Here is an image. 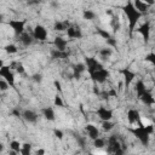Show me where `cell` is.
Segmentation results:
<instances>
[{"instance_id":"25","label":"cell","mask_w":155,"mask_h":155,"mask_svg":"<svg viewBox=\"0 0 155 155\" xmlns=\"http://www.w3.org/2000/svg\"><path fill=\"white\" fill-rule=\"evenodd\" d=\"M10 149H11L12 151H15L16 154L21 153V149H22L21 143L17 142V140H12V142H10Z\"/></svg>"},{"instance_id":"42","label":"cell","mask_w":155,"mask_h":155,"mask_svg":"<svg viewBox=\"0 0 155 155\" xmlns=\"http://www.w3.org/2000/svg\"><path fill=\"white\" fill-rule=\"evenodd\" d=\"M16 67H17L16 69H17V71H18V73H21V74H22V73H24V68H23V65H22L21 63H19V64H16Z\"/></svg>"},{"instance_id":"44","label":"cell","mask_w":155,"mask_h":155,"mask_svg":"<svg viewBox=\"0 0 155 155\" xmlns=\"http://www.w3.org/2000/svg\"><path fill=\"white\" fill-rule=\"evenodd\" d=\"M108 96H109V97H115V96H116V91H115V90L108 91Z\"/></svg>"},{"instance_id":"28","label":"cell","mask_w":155,"mask_h":155,"mask_svg":"<svg viewBox=\"0 0 155 155\" xmlns=\"http://www.w3.org/2000/svg\"><path fill=\"white\" fill-rule=\"evenodd\" d=\"M113 127H114V124L110 122V120L102 121V128H103L104 131H110V130H113Z\"/></svg>"},{"instance_id":"22","label":"cell","mask_w":155,"mask_h":155,"mask_svg":"<svg viewBox=\"0 0 155 155\" xmlns=\"http://www.w3.org/2000/svg\"><path fill=\"white\" fill-rule=\"evenodd\" d=\"M70 27V23L68 21H64V22H56L54 25H53V29L54 30H58V31H63V30H67L68 28Z\"/></svg>"},{"instance_id":"30","label":"cell","mask_w":155,"mask_h":155,"mask_svg":"<svg viewBox=\"0 0 155 155\" xmlns=\"http://www.w3.org/2000/svg\"><path fill=\"white\" fill-rule=\"evenodd\" d=\"M93 145L96 147V148H103L104 145H105V142H104V139L103 138H96V139H93Z\"/></svg>"},{"instance_id":"15","label":"cell","mask_w":155,"mask_h":155,"mask_svg":"<svg viewBox=\"0 0 155 155\" xmlns=\"http://www.w3.org/2000/svg\"><path fill=\"white\" fill-rule=\"evenodd\" d=\"M53 45L57 50L59 51H65L67 50V45H68V41L65 39H63L62 36H56L54 40H53Z\"/></svg>"},{"instance_id":"40","label":"cell","mask_w":155,"mask_h":155,"mask_svg":"<svg viewBox=\"0 0 155 155\" xmlns=\"http://www.w3.org/2000/svg\"><path fill=\"white\" fill-rule=\"evenodd\" d=\"M33 79H34V81H36V82H41L42 76H41L40 74H34V75H33Z\"/></svg>"},{"instance_id":"38","label":"cell","mask_w":155,"mask_h":155,"mask_svg":"<svg viewBox=\"0 0 155 155\" xmlns=\"http://www.w3.org/2000/svg\"><path fill=\"white\" fill-rule=\"evenodd\" d=\"M107 44H108L109 46L115 47V46H116V40H115L114 38H109V39H107Z\"/></svg>"},{"instance_id":"5","label":"cell","mask_w":155,"mask_h":155,"mask_svg":"<svg viewBox=\"0 0 155 155\" xmlns=\"http://www.w3.org/2000/svg\"><path fill=\"white\" fill-rule=\"evenodd\" d=\"M109 75H110V73H109L107 69H104V68H102V69H99V70H97V71L90 74L92 81L96 82V84H103V82L109 78Z\"/></svg>"},{"instance_id":"7","label":"cell","mask_w":155,"mask_h":155,"mask_svg":"<svg viewBox=\"0 0 155 155\" xmlns=\"http://www.w3.org/2000/svg\"><path fill=\"white\" fill-rule=\"evenodd\" d=\"M24 24H25V22L24 21H19V19H11V21H8V25L12 28L13 33L16 35H18V36L24 33Z\"/></svg>"},{"instance_id":"1","label":"cell","mask_w":155,"mask_h":155,"mask_svg":"<svg viewBox=\"0 0 155 155\" xmlns=\"http://www.w3.org/2000/svg\"><path fill=\"white\" fill-rule=\"evenodd\" d=\"M122 10H124V13L126 15V17H127V19H128L130 36H132V34H133V31H134V29H136V25H137L138 21L142 18L143 13L139 12V11L134 7V5H133L132 1H128V2L122 7Z\"/></svg>"},{"instance_id":"12","label":"cell","mask_w":155,"mask_h":155,"mask_svg":"<svg viewBox=\"0 0 155 155\" xmlns=\"http://www.w3.org/2000/svg\"><path fill=\"white\" fill-rule=\"evenodd\" d=\"M97 115L102 121H105V120H110L113 117V111L110 109H107L105 107H99L97 109Z\"/></svg>"},{"instance_id":"3","label":"cell","mask_w":155,"mask_h":155,"mask_svg":"<svg viewBox=\"0 0 155 155\" xmlns=\"http://www.w3.org/2000/svg\"><path fill=\"white\" fill-rule=\"evenodd\" d=\"M107 150H108V153H114V154H117V155L124 153V150L121 149V144L117 140L116 134H113L108 138V149Z\"/></svg>"},{"instance_id":"13","label":"cell","mask_w":155,"mask_h":155,"mask_svg":"<svg viewBox=\"0 0 155 155\" xmlns=\"http://www.w3.org/2000/svg\"><path fill=\"white\" fill-rule=\"evenodd\" d=\"M138 98H139V99H140L145 105H153V104L155 103V98L153 97V94H151L148 90H145V91H144V92H143Z\"/></svg>"},{"instance_id":"8","label":"cell","mask_w":155,"mask_h":155,"mask_svg":"<svg viewBox=\"0 0 155 155\" xmlns=\"http://www.w3.org/2000/svg\"><path fill=\"white\" fill-rule=\"evenodd\" d=\"M33 36L36 40H39V41H45L47 39V30H46V28L44 25H41V24L35 25V28L33 30Z\"/></svg>"},{"instance_id":"26","label":"cell","mask_w":155,"mask_h":155,"mask_svg":"<svg viewBox=\"0 0 155 155\" xmlns=\"http://www.w3.org/2000/svg\"><path fill=\"white\" fill-rule=\"evenodd\" d=\"M111 53H113V51H111V48H109V47L101 48V51H99V54H101L103 58H108V57H110Z\"/></svg>"},{"instance_id":"39","label":"cell","mask_w":155,"mask_h":155,"mask_svg":"<svg viewBox=\"0 0 155 155\" xmlns=\"http://www.w3.org/2000/svg\"><path fill=\"white\" fill-rule=\"evenodd\" d=\"M40 2H41V0H27V4H28L29 6L38 5V4H40Z\"/></svg>"},{"instance_id":"36","label":"cell","mask_w":155,"mask_h":155,"mask_svg":"<svg viewBox=\"0 0 155 155\" xmlns=\"http://www.w3.org/2000/svg\"><path fill=\"white\" fill-rule=\"evenodd\" d=\"M8 82L5 80V79H1L0 80V88H1V91H5V90H7L8 88Z\"/></svg>"},{"instance_id":"31","label":"cell","mask_w":155,"mask_h":155,"mask_svg":"<svg viewBox=\"0 0 155 155\" xmlns=\"http://www.w3.org/2000/svg\"><path fill=\"white\" fill-rule=\"evenodd\" d=\"M75 138H76L78 145H80L81 148H84V147L86 145V139H85V137H82V136H80V134H76Z\"/></svg>"},{"instance_id":"34","label":"cell","mask_w":155,"mask_h":155,"mask_svg":"<svg viewBox=\"0 0 155 155\" xmlns=\"http://www.w3.org/2000/svg\"><path fill=\"white\" fill-rule=\"evenodd\" d=\"M145 61H148V62H150L154 67H155V53H148L147 56H145Z\"/></svg>"},{"instance_id":"27","label":"cell","mask_w":155,"mask_h":155,"mask_svg":"<svg viewBox=\"0 0 155 155\" xmlns=\"http://www.w3.org/2000/svg\"><path fill=\"white\" fill-rule=\"evenodd\" d=\"M97 33H98V35H101L103 39H109V38H111V35H110V33L109 31H107L105 29H102V28H97Z\"/></svg>"},{"instance_id":"6","label":"cell","mask_w":155,"mask_h":155,"mask_svg":"<svg viewBox=\"0 0 155 155\" xmlns=\"http://www.w3.org/2000/svg\"><path fill=\"white\" fill-rule=\"evenodd\" d=\"M0 76L2 79H5L11 87H15V75H13V73H12V70H11L10 67L2 65L0 68Z\"/></svg>"},{"instance_id":"41","label":"cell","mask_w":155,"mask_h":155,"mask_svg":"<svg viewBox=\"0 0 155 155\" xmlns=\"http://www.w3.org/2000/svg\"><path fill=\"white\" fill-rule=\"evenodd\" d=\"M54 136H56L57 138L62 139V138H63V132H62V131H59V130H56V131H54Z\"/></svg>"},{"instance_id":"11","label":"cell","mask_w":155,"mask_h":155,"mask_svg":"<svg viewBox=\"0 0 155 155\" xmlns=\"http://www.w3.org/2000/svg\"><path fill=\"white\" fill-rule=\"evenodd\" d=\"M67 34L71 39H81L82 38V33H81L80 27L75 25V24H70V27L67 29Z\"/></svg>"},{"instance_id":"45","label":"cell","mask_w":155,"mask_h":155,"mask_svg":"<svg viewBox=\"0 0 155 155\" xmlns=\"http://www.w3.org/2000/svg\"><path fill=\"white\" fill-rule=\"evenodd\" d=\"M143 1H144V2H147V4H148V5H150V6H151V5L155 2L154 0H143Z\"/></svg>"},{"instance_id":"17","label":"cell","mask_w":155,"mask_h":155,"mask_svg":"<svg viewBox=\"0 0 155 155\" xmlns=\"http://www.w3.org/2000/svg\"><path fill=\"white\" fill-rule=\"evenodd\" d=\"M139 119H140V116H139V111L138 110L130 109L127 111V120H128L130 124H136V122L139 121Z\"/></svg>"},{"instance_id":"24","label":"cell","mask_w":155,"mask_h":155,"mask_svg":"<svg viewBox=\"0 0 155 155\" xmlns=\"http://www.w3.org/2000/svg\"><path fill=\"white\" fill-rule=\"evenodd\" d=\"M134 90H136V92H137V97H139L147 88H145V85H144V82L142 81V80H139V81H137L136 82V86H134Z\"/></svg>"},{"instance_id":"2","label":"cell","mask_w":155,"mask_h":155,"mask_svg":"<svg viewBox=\"0 0 155 155\" xmlns=\"http://www.w3.org/2000/svg\"><path fill=\"white\" fill-rule=\"evenodd\" d=\"M131 132L134 134V137H136L143 145H148L149 138H150V133H149V131L147 130L145 126L140 125V126H138V127H136V128H132Z\"/></svg>"},{"instance_id":"29","label":"cell","mask_w":155,"mask_h":155,"mask_svg":"<svg viewBox=\"0 0 155 155\" xmlns=\"http://www.w3.org/2000/svg\"><path fill=\"white\" fill-rule=\"evenodd\" d=\"M82 16H84V18L87 19V21H91V19H93V18L96 17L94 12H92V11H90V10H85L84 13H82Z\"/></svg>"},{"instance_id":"23","label":"cell","mask_w":155,"mask_h":155,"mask_svg":"<svg viewBox=\"0 0 155 155\" xmlns=\"http://www.w3.org/2000/svg\"><path fill=\"white\" fill-rule=\"evenodd\" d=\"M51 56L52 58H56V59H62V58H67L69 56V53L67 51H59L57 48H54L52 52H51Z\"/></svg>"},{"instance_id":"14","label":"cell","mask_w":155,"mask_h":155,"mask_svg":"<svg viewBox=\"0 0 155 155\" xmlns=\"http://www.w3.org/2000/svg\"><path fill=\"white\" fill-rule=\"evenodd\" d=\"M22 117H23L27 122L34 124V122H36V120H38V114H36L35 111H33V110L27 109V110H24V111L22 113Z\"/></svg>"},{"instance_id":"33","label":"cell","mask_w":155,"mask_h":155,"mask_svg":"<svg viewBox=\"0 0 155 155\" xmlns=\"http://www.w3.org/2000/svg\"><path fill=\"white\" fill-rule=\"evenodd\" d=\"M5 51L7 52V53H16L17 51H18V48L15 46V45H7V46H5Z\"/></svg>"},{"instance_id":"16","label":"cell","mask_w":155,"mask_h":155,"mask_svg":"<svg viewBox=\"0 0 155 155\" xmlns=\"http://www.w3.org/2000/svg\"><path fill=\"white\" fill-rule=\"evenodd\" d=\"M85 131L87 132V136H88L91 139H96V138L99 137V131H98V128H97L94 125H91V124L86 125Z\"/></svg>"},{"instance_id":"10","label":"cell","mask_w":155,"mask_h":155,"mask_svg":"<svg viewBox=\"0 0 155 155\" xmlns=\"http://www.w3.org/2000/svg\"><path fill=\"white\" fill-rule=\"evenodd\" d=\"M137 30H138V33L142 35L143 40H144L145 42H148V41H149V38H150V23H149L148 21L144 22Z\"/></svg>"},{"instance_id":"35","label":"cell","mask_w":155,"mask_h":155,"mask_svg":"<svg viewBox=\"0 0 155 155\" xmlns=\"http://www.w3.org/2000/svg\"><path fill=\"white\" fill-rule=\"evenodd\" d=\"M111 25H113V29H114L115 31L119 30V29H120V22H119V19H117V18H113Z\"/></svg>"},{"instance_id":"20","label":"cell","mask_w":155,"mask_h":155,"mask_svg":"<svg viewBox=\"0 0 155 155\" xmlns=\"http://www.w3.org/2000/svg\"><path fill=\"white\" fill-rule=\"evenodd\" d=\"M18 40H19V42H21L22 45H24V46H29V45H31V42H33V38H31V35L28 34V33L21 34Z\"/></svg>"},{"instance_id":"19","label":"cell","mask_w":155,"mask_h":155,"mask_svg":"<svg viewBox=\"0 0 155 155\" xmlns=\"http://www.w3.org/2000/svg\"><path fill=\"white\" fill-rule=\"evenodd\" d=\"M133 5H134V7H136L139 12H142V13H145V12L148 11L149 6H150V5H148L147 2H144L143 0H134V1H133Z\"/></svg>"},{"instance_id":"43","label":"cell","mask_w":155,"mask_h":155,"mask_svg":"<svg viewBox=\"0 0 155 155\" xmlns=\"http://www.w3.org/2000/svg\"><path fill=\"white\" fill-rule=\"evenodd\" d=\"M54 86H56V88L58 90V92H62V87H61V84H59L57 80L54 81Z\"/></svg>"},{"instance_id":"37","label":"cell","mask_w":155,"mask_h":155,"mask_svg":"<svg viewBox=\"0 0 155 155\" xmlns=\"http://www.w3.org/2000/svg\"><path fill=\"white\" fill-rule=\"evenodd\" d=\"M54 105H56V107H63V105H64V103H63L62 98H61L58 94L54 97Z\"/></svg>"},{"instance_id":"18","label":"cell","mask_w":155,"mask_h":155,"mask_svg":"<svg viewBox=\"0 0 155 155\" xmlns=\"http://www.w3.org/2000/svg\"><path fill=\"white\" fill-rule=\"evenodd\" d=\"M85 70H86V64H84V63L75 64L74 68H73V75H74V78L75 79H80L81 73H84Z\"/></svg>"},{"instance_id":"46","label":"cell","mask_w":155,"mask_h":155,"mask_svg":"<svg viewBox=\"0 0 155 155\" xmlns=\"http://www.w3.org/2000/svg\"><path fill=\"white\" fill-rule=\"evenodd\" d=\"M44 153H45L44 150H38V151H36V154H44Z\"/></svg>"},{"instance_id":"9","label":"cell","mask_w":155,"mask_h":155,"mask_svg":"<svg viewBox=\"0 0 155 155\" xmlns=\"http://www.w3.org/2000/svg\"><path fill=\"white\" fill-rule=\"evenodd\" d=\"M121 74H122V76H124L125 87H126V88H128V87H130V85L132 84V81H133V80H134V78H136V74H134L131 69H128V68L121 69Z\"/></svg>"},{"instance_id":"4","label":"cell","mask_w":155,"mask_h":155,"mask_svg":"<svg viewBox=\"0 0 155 155\" xmlns=\"http://www.w3.org/2000/svg\"><path fill=\"white\" fill-rule=\"evenodd\" d=\"M85 64H86V69H87L88 74H92V73L103 68L102 63L98 62L97 58H94V57H86L85 58Z\"/></svg>"},{"instance_id":"21","label":"cell","mask_w":155,"mask_h":155,"mask_svg":"<svg viewBox=\"0 0 155 155\" xmlns=\"http://www.w3.org/2000/svg\"><path fill=\"white\" fill-rule=\"evenodd\" d=\"M42 114H44V116H45V119L46 120H48V121H53L56 117V115H54V110L51 108V107H47V108H44L42 109Z\"/></svg>"},{"instance_id":"32","label":"cell","mask_w":155,"mask_h":155,"mask_svg":"<svg viewBox=\"0 0 155 155\" xmlns=\"http://www.w3.org/2000/svg\"><path fill=\"white\" fill-rule=\"evenodd\" d=\"M30 144H28V143H25V144H23L22 145V149H21V154H23V155H29L30 154Z\"/></svg>"}]
</instances>
